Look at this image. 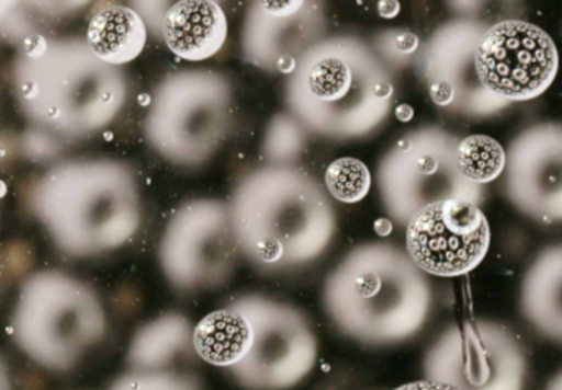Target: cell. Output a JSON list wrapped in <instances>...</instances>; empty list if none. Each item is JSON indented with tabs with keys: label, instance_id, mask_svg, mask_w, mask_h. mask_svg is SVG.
<instances>
[{
	"label": "cell",
	"instance_id": "obj_1",
	"mask_svg": "<svg viewBox=\"0 0 562 390\" xmlns=\"http://www.w3.org/2000/svg\"><path fill=\"white\" fill-rule=\"evenodd\" d=\"M12 90L25 119L42 133L87 139L117 119L130 80L101 61L87 38L37 35L12 65Z\"/></svg>",
	"mask_w": 562,
	"mask_h": 390
},
{
	"label": "cell",
	"instance_id": "obj_2",
	"mask_svg": "<svg viewBox=\"0 0 562 390\" xmlns=\"http://www.w3.org/2000/svg\"><path fill=\"white\" fill-rule=\"evenodd\" d=\"M239 252L266 274L307 267L330 248L337 213L324 186L294 165L246 173L229 199Z\"/></svg>",
	"mask_w": 562,
	"mask_h": 390
},
{
	"label": "cell",
	"instance_id": "obj_3",
	"mask_svg": "<svg viewBox=\"0 0 562 390\" xmlns=\"http://www.w3.org/2000/svg\"><path fill=\"white\" fill-rule=\"evenodd\" d=\"M29 208L57 249L88 259L126 245L140 228V192L130 163L67 160L35 180Z\"/></svg>",
	"mask_w": 562,
	"mask_h": 390
},
{
	"label": "cell",
	"instance_id": "obj_4",
	"mask_svg": "<svg viewBox=\"0 0 562 390\" xmlns=\"http://www.w3.org/2000/svg\"><path fill=\"white\" fill-rule=\"evenodd\" d=\"M393 96L380 57L350 35L318 42L284 83L291 116L308 133L331 140L371 136L390 116Z\"/></svg>",
	"mask_w": 562,
	"mask_h": 390
},
{
	"label": "cell",
	"instance_id": "obj_5",
	"mask_svg": "<svg viewBox=\"0 0 562 390\" xmlns=\"http://www.w3.org/2000/svg\"><path fill=\"white\" fill-rule=\"evenodd\" d=\"M322 301L344 336L367 346H394L423 330L432 294L407 252L370 242L351 249L331 271Z\"/></svg>",
	"mask_w": 562,
	"mask_h": 390
},
{
	"label": "cell",
	"instance_id": "obj_6",
	"mask_svg": "<svg viewBox=\"0 0 562 390\" xmlns=\"http://www.w3.org/2000/svg\"><path fill=\"white\" fill-rule=\"evenodd\" d=\"M11 331L32 363L52 372H68L104 340L108 317L90 285L45 268L22 284Z\"/></svg>",
	"mask_w": 562,
	"mask_h": 390
},
{
	"label": "cell",
	"instance_id": "obj_7",
	"mask_svg": "<svg viewBox=\"0 0 562 390\" xmlns=\"http://www.w3.org/2000/svg\"><path fill=\"white\" fill-rule=\"evenodd\" d=\"M233 97L232 83L218 71H172L154 88L144 137L172 165L199 169L228 139Z\"/></svg>",
	"mask_w": 562,
	"mask_h": 390
},
{
	"label": "cell",
	"instance_id": "obj_8",
	"mask_svg": "<svg viewBox=\"0 0 562 390\" xmlns=\"http://www.w3.org/2000/svg\"><path fill=\"white\" fill-rule=\"evenodd\" d=\"M245 320L241 353L226 372L245 390H291L314 370L318 343L297 308L262 295L229 301Z\"/></svg>",
	"mask_w": 562,
	"mask_h": 390
},
{
	"label": "cell",
	"instance_id": "obj_9",
	"mask_svg": "<svg viewBox=\"0 0 562 390\" xmlns=\"http://www.w3.org/2000/svg\"><path fill=\"white\" fill-rule=\"evenodd\" d=\"M457 137L424 127L401 137L378 165V188L387 215L406 225L426 206L443 199L479 205L482 186L469 182L457 162Z\"/></svg>",
	"mask_w": 562,
	"mask_h": 390
},
{
	"label": "cell",
	"instance_id": "obj_10",
	"mask_svg": "<svg viewBox=\"0 0 562 390\" xmlns=\"http://www.w3.org/2000/svg\"><path fill=\"white\" fill-rule=\"evenodd\" d=\"M238 252L229 205L220 199H190L167 221L159 264L177 290H218L235 275Z\"/></svg>",
	"mask_w": 562,
	"mask_h": 390
},
{
	"label": "cell",
	"instance_id": "obj_11",
	"mask_svg": "<svg viewBox=\"0 0 562 390\" xmlns=\"http://www.w3.org/2000/svg\"><path fill=\"white\" fill-rule=\"evenodd\" d=\"M424 376L456 390H525L528 360L515 334L490 320L452 324L430 344Z\"/></svg>",
	"mask_w": 562,
	"mask_h": 390
},
{
	"label": "cell",
	"instance_id": "obj_12",
	"mask_svg": "<svg viewBox=\"0 0 562 390\" xmlns=\"http://www.w3.org/2000/svg\"><path fill=\"white\" fill-rule=\"evenodd\" d=\"M476 71L490 93L508 103L544 94L559 71V51L542 28L526 21H503L486 31L476 50Z\"/></svg>",
	"mask_w": 562,
	"mask_h": 390
},
{
	"label": "cell",
	"instance_id": "obj_13",
	"mask_svg": "<svg viewBox=\"0 0 562 390\" xmlns=\"http://www.w3.org/2000/svg\"><path fill=\"white\" fill-rule=\"evenodd\" d=\"M492 241L479 205L443 199L416 213L406 226V252L424 274L460 277L475 271Z\"/></svg>",
	"mask_w": 562,
	"mask_h": 390
},
{
	"label": "cell",
	"instance_id": "obj_14",
	"mask_svg": "<svg viewBox=\"0 0 562 390\" xmlns=\"http://www.w3.org/2000/svg\"><path fill=\"white\" fill-rule=\"evenodd\" d=\"M488 27L475 21H452L427 42L420 73L434 104L469 117H490L508 101L490 93L476 71V50Z\"/></svg>",
	"mask_w": 562,
	"mask_h": 390
},
{
	"label": "cell",
	"instance_id": "obj_15",
	"mask_svg": "<svg viewBox=\"0 0 562 390\" xmlns=\"http://www.w3.org/2000/svg\"><path fill=\"white\" fill-rule=\"evenodd\" d=\"M327 32L324 8L311 0H259L246 11L243 57L268 73L291 74Z\"/></svg>",
	"mask_w": 562,
	"mask_h": 390
},
{
	"label": "cell",
	"instance_id": "obj_16",
	"mask_svg": "<svg viewBox=\"0 0 562 390\" xmlns=\"http://www.w3.org/2000/svg\"><path fill=\"white\" fill-rule=\"evenodd\" d=\"M506 195L518 211L562 222V124L522 130L506 156Z\"/></svg>",
	"mask_w": 562,
	"mask_h": 390
},
{
	"label": "cell",
	"instance_id": "obj_17",
	"mask_svg": "<svg viewBox=\"0 0 562 390\" xmlns=\"http://www.w3.org/2000/svg\"><path fill=\"white\" fill-rule=\"evenodd\" d=\"M228 38V19L218 2L182 0L170 5L164 41L176 57L205 61L215 57Z\"/></svg>",
	"mask_w": 562,
	"mask_h": 390
},
{
	"label": "cell",
	"instance_id": "obj_18",
	"mask_svg": "<svg viewBox=\"0 0 562 390\" xmlns=\"http://www.w3.org/2000/svg\"><path fill=\"white\" fill-rule=\"evenodd\" d=\"M521 311L548 340L562 343V244L539 252L521 284Z\"/></svg>",
	"mask_w": 562,
	"mask_h": 390
},
{
	"label": "cell",
	"instance_id": "obj_19",
	"mask_svg": "<svg viewBox=\"0 0 562 390\" xmlns=\"http://www.w3.org/2000/svg\"><path fill=\"white\" fill-rule=\"evenodd\" d=\"M195 326L182 313L170 311L140 326L131 340L127 364L131 370L162 372L179 357L195 353ZM196 354V353H195Z\"/></svg>",
	"mask_w": 562,
	"mask_h": 390
},
{
	"label": "cell",
	"instance_id": "obj_20",
	"mask_svg": "<svg viewBox=\"0 0 562 390\" xmlns=\"http://www.w3.org/2000/svg\"><path fill=\"white\" fill-rule=\"evenodd\" d=\"M147 34L149 28L139 12L126 5L106 4L91 18L87 41L101 61L121 68L143 54Z\"/></svg>",
	"mask_w": 562,
	"mask_h": 390
},
{
	"label": "cell",
	"instance_id": "obj_21",
	"mask_svg": "<svg viewBox=\"0 0 562 390\" xmlns=\"http://www.w3.org/2000/svg\"><path fill=\"white\" fill-rule=\"evenodd\" d=\"M457 162L469 182L482 186L505 172L506 152L492 137L470 136L460 140Z\"/></svg>",
	"mask_w": 562,
	"mask_h": 390
},
{
	"label": "cell",
	"instance_id": "obj_22",
	"mask_svg": "<svg viewBox=\"0 0 562 390\" xmlns=\"http://www.w3.org/2000/svg\"><path fill=\"white\" fill-rule=\"evenodd\" d=\"M305 149V129L288 114L272 117L262 140V156L269 165H292Z\"/></svg>",
	"mask_w": 562,
	"mask_h": 390
},
{
	"label": "cell",
	"instance_id": "obj_23",
	"mask_svg": "<svg viewBox=\"0 0 562 390\" xmlns=\"http://www.w3.org/2000/svg\"><path fill=\"white\" fill-rule=\"evenodd\" d=\"M325 186L330 196L345 205H357L367 198L371 173L361 160L344 157L335 160L325 172Z\"/></svg>",
	"mask_w": 562,
	"mask_h": 390
},
{
	"label": "cell",
	"instance_id": "obj_24",
	"mask_svg": "<svg viewBox=\"0 0 562 390\" xmlns=\"http://www.w3.org/2000/svg\"><path fill=\"white\" fill-rule=\"evenodd\" d=\"M108 390H200L195 380L183 374L162 370V372H140L130 370L117 377Z\"/></svg>",
	"mask_w": 562,
	"mask_h": 390
},
{
	"label": "cell",
	"instance_id": "obj_25",
	"mask_svg": "<svg viewBox=\"0 0 562 390\" xmlns=\"http://www.w3.org/2000/svg\"><path fill=\"white\" fill-rule=\"evenodd\" d=\"M416 35L407 31L384 32L376 38V48L381 57L386 58L391 64L403 65L413 51L417 50Z\"/></svg>",
	"mask_w": 562,
	"mask_h": 390
},
{
	"label": "cell",
	"instance_id": "obj_26",
	"mask_svg": "<svg viewBox=\"0 0 562 390\" xmlns=\"http://www.w3.org/2000/svg\"><path fill=\"white\" fill-rule=\"evenodd\" d=\"M393 390H456L452 387L442 386V383L430 382V380H416V382L403 383Z\"/></svg>",
	"mask_w": 562,
	"mask_h": 390
},
{
	"label": "cell",
	"instance_id": "obj_27",
	"mask_svg": "<svg viewBox=\"0 0 562 390\" xmlns=\"http://www.w3.org/2000/svg\"><path fill=\"white\" fill-rule=\"evenodd\" d=\"M374 228H376V231L380 232L381 236H387L391 229H393V225H391L390 219H380V221L374 225Z\"/></svg>",
	"mask_w": 562,
	"mask_h": 390
},
{
	"label": "cell",
	"instance_id": "obj_28",
	"mask_svg": "<svg viewBox=\"0 0 562 390\" xmlns=\"http://www.w3.org/2000/svg\"><path fill=\"white\" fill-rule=\"evenodd\" d=\"M544 390H562V370L549 380Z\"/></svg>",
	"mask_w": 562,
	"mask_h": 390
}]
</instances>
